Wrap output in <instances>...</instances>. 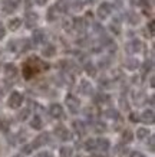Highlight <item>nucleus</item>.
I'll use <instances>...</instances> for the list:
<instances>
[{
  "mask_svg": "<svg viewBox=\"0 0 155 157\" xmlns=\"http://www.w3.org/2000/svg\"><path fill=\"white\" fill-rule=\"evenodd\" d=\"M26 63H28V65H30V67H32L36 72L43 71V69H47V68H49V63H46V62H43L42 59H39V58H36V56L29 58Z\"/></svg>",
  "mask_w": 155,
  "mask_h": 157,
  "instance_id": "1",
  "label": "nucleus"
},
{
  "mask_svg": "<svg viewBox=\"0 0 155 157\" xmlns=\"http://www.w3.org/2000/svg\"><path fill=\"white\" fill-rule=\"evenodd\" d=\"M23 102V95L17 92V91H13L12 94H10L9 100H7V105H9L10 108H19L20 105Z\"/></svg>",
  "mask_w": 155,
  "mask_h": 157,
  "instance_id": "2",
  "label": "nucleus"
},
{
  "mask_svg": "<svg viewBox=\"0 0 155 157\" xmlns=\"http://www.w3.org/2000/svg\"><path fill=\"white\" fill-rule=\"evenodd\" d=\"M65 101H66V105H68V108H69V111H71V113L76 114V113L79 111L80 102H79V100H78L75 95H72V94L66 95V100Z\"/></svg>",
  "mask_w": 155,
  "mask_h": 157,
  "instance_id": "3",
  "label": "nucleus"
},
{
  "mask_svg": "<svg viewBox=\"0 0 155 157\" xmlns=\"http://www.w3.org/2000/svg\"><path fill=\"white\" fill-rule=\"evenodd\" d=\"M96 13H98L99 19L105 20L109 14L112 13V6H111V3H108V2H103L102 5L98 7V12H96Z\"/></svg>",
  "mask_w": 155,
  "mask_h": 157,
  "instance_id": "4",
  "label": "nucleus"
},
{
  "mask_svg": "<svg viewBox=\"0 0 155 157\" xmlns=\"http://www.w3.org/2000/svg\"><path fill=\"white\" fill-rule=\"evenodd\" d=\"M38 22H39L38 13H35V12H28V13H26V16H24V25H26L29 29L35 28V26L38 25Z\"/></svg>",
  "mask_w": 155,
  "mask_h": 157,
  "instance_id": "5",
  "label": "nucleus"
},
{
  "mask_svg": "<svg viewBox=\"0 0 155 157\" xmlns=\"http://www.w3.org/2000/svg\"><path fill=\"white\" fill-rule=\"evenodd\" d=\"M20 2H22V0H5L3 5H2V10H3L5 13H12V12H14V9L20 5Z\"/></svg>",
  "mask_w": 155,
  "mask_h": 157,
  "instance_id": "6",
  "label": "nucleus"
},
{
  "mask_svg": "<svg viewBox=\"0 0 155 157\" xmlns=\"http://www.w3.org/2000/svg\"><path fill=\"white\" fill-rule=\"evenodd\" d=\"M142 48V42L139 40V39H134V40H131L129 43H127V46H125V49H127L128 53H136L139 52Z\"/></svg>",
  "mask_w": 155,
  "mask_h": 157,
  "instance_id": "7",
  "label": "nucleus"
},
{
  "mask_svg": "<svg viewBox=\"0 0 155 157\" xmlns=\"http://www.w3.org/2000/svg\"><path fill=\"white\" fill-rule=\"evenodd\" d=\"M49 114L53 117V118H62L63 117V108H62L61 104H52L49 107Z\"/></svg>",
  "mask_w": 155,
  "mask_h": 157,
  "instance_id": "8",
  "label": "nucleus"
},
{
  "mask_svg": "<svg viewBox=\"0 0 155 157\" xmlns=\"http://www.w3.org/2000/svg\"><path fill=\"white\" fill-rule=\"evenodd\" d=\"M55 134H56L61 140H63V141H66V140H69V138H71V133H69L68 128L63 127V125H57L56 128H55Z\"/></svg>",
  "mask_w": 155,
  "mask_h": 157,
  "instance_id": "9",
  "label": "nucleus"
},
{
  "mask_svg": "<svg viewBox=\"0 0 155 157\" xmlns=\"http://www.w3.org/2000/svg\"><path fill=\"white\" fill-rule=\"evenodd\" d=\"M32 39L35 43H45V40H46V33L43 32L42 29H36V30H33Z\"/></svg>",
  "mask_w": 155,
  "mask_h": 157,
  "instance_id": "10",
  "label": "nucleus"
},
{
  "mask_svg": "<svg viewBox=\"0 0 155 157\" xmlns=\"http://www.w3.org/2000/svg\"><path fill=\"white\" fill-rule=\"evenodd\" d=\"M47 140H49V134H47V133L40 134L39 137L35 138V141L32 143V147H33V148H39V147H42L43 144H46V143H47Z\"/></svg>",
  "mask_w": 155,
  "mask_h": 157,
  "instance_id": "11",
  "label": "nucleus"
},
{
  "mask_svg": "<svg viewBox=\"0 0 155 157\" xmlns=\"http://www.w3.org/2000/svg\"><path fill=\"white\" fill-rule=\"evenodd\" d=\"M42 55L45 58H53L55 55H56V46H55V45H52V43L46 45V46L42 49Z\"/></svg>",
  "mask_w": 155,
  "mask_h": 157,
  "instance_id": "12",
  "label": "nucleus"
},
{
  "mask_svg": "<svg viewBox=\"0 0 155 157\" xmlns=\"http://www.w3.org/2000/svg\"><path fill=\"white\" fill-rule=\"evenodd\" d=\"M95 141H96V148H99L101 151H108L109 147H111L108 138H98Z\"/></svg>",
  "mask_w": 155,
  "mask_h": 157,
  "instance_id": "13",
  "label": "nucleus"
},
{
  "mask_svg": "<svg viewBox=\"0 0 155 157\" xmlns=\"http://www.w3.org/2000/svg\"><path fill=\"white\" fill-rule=\"evenodd\" d=\"M144 123H148V124H152L154 123V120H155V114H154V111L152 109H146V111H144L141 115V118Z\"/></svg>",
  "mask_w": 155,
  "mask_h": 157,
  "instance_id": "14",
  "label": "nucleus"
},
{
  "mask_svg": "<svg viewBox=\"0 0 155 157\" xmlns=\"http://www.w3.org/2000/svg\"><path fill=\"white\" fill-rule=\"evenodd\" d=\"M5 74L7 78H14L17 75V68L13 63H6L5 65Z\"/></svg>",
  "mask_w": 155,
  "mask_h": 157,
  "instance_id": "15",
  "label": "nucleus"
},
{
  "mask_svg": "<svg viewBox=\"0 0 155 157\" xmlns=\"http://www.w3.org/2000/svg\"><path fill=\"white\" fill-rule=\"evenodd\" d=\"M72 28H75L78 32H83L85 28H86V25H85V19H73L72 20Z\"/></svg>",
  "mask_w": 155,
  "mask_h": 157,
  "instance_id": "16",
  "label": "nucleus"
},
{
  "mask_svg": "<svg viewBox=\"0 0 155 157\" xmlns=\"http://www.w3.org/2000/svg\"><path fill=\"white\" fill-rule=\"evenodd\" d=\"M42 125H43L42 118H40L39 115H35V117L32 118V121H30V127H32L33 130H40L42 128Z\"/></svg>",
  "mask_w": 155,
  "mask_h": 157,
  "instance_id": "17",
  "label": "nucleus"
},
{
  "mask_svg": "<svg viewBox=\"0 0 155 157\" xmlns=\"http://www.w3.org/2000/svg\"><path fill=\"white\" fill-rule=\"evenodd\" d=\"M7 26H9L10 30H17V29L22 26V20L17 19V17H13V19H9L7 22Z\"/></svg>",
  "mask_w": 155,
  "mask_h": 157,
  "instance_id": "18",
  "label": "nucleus"
},
{
  "mask_svg": "<svg viewBox=\"0 0 155 157\" xmlns=\"http://www.w3.org/2000/svg\"><path fill=\"white\" fill-rule=\"evenodd\" d=\"M23 76L26 78V79H30V78H33V75L36 74V71L33 69L30 65H28V63H24V67H23Z\"/></svg>",
  "mask_w": 155,
  "mask_h": 157,
  "instance_id": "19",
  "label": "nucleus"
},
{
  "mask_svg": "<svg viewBox=\"0 0 155 157\" xmlns=\"http://www.w3.org/2000/svg\"><path fill=\"white\" fill-rule=\"evenodd\" d=\"M125 67H127L128 69H131V71H135L136 68L139 67V61L135 59V58H129V59H127V62H125Z\"/></svg>",
  "mask_w": 155,
  "mask_h": 157,
  "instance_id": "20",
  "label": "nucleus"
},
{
  "mask_svg": "<svg viewBox=\"0 0 155 157\" xmlns=\"http://www.w3.org/2000/svg\"><path fill=\"white\" fill-rule=\"evenodd\" d=\"M68 7H69V3L66 0H59V2H56V6H55L56 12H61V13H65Z\"/></svg>",
  "mask_w": 155,
  "mask_h": 157,
  "instance_id": "21",
  "label": "nucleus"
},
{
  "mask_svg": "<svg viewBox=\"0 0 155 157\" xmlns=\"http://www.w3.org/2000/svg\"><path fill=\"white\" fill-rule=\"evenodd\" d=\"M80 91L83 94H86V95H90L92 94V86H90V84L88 81H82L80 82Z\"/></svg>",
  "mask_w": 155,
  "mask_h": 157,
  "instance_id": "22",
  "label": "nucleus"
},
{
  "mask_svg": "<svg viewBox=\"0 0 155 157\" xmlns=\"http://www.w3.org/2000/svg\"><path fill=\"white\" fill-rule=\"evenodd\" d=\"M59 154H61V157H72V154H73V148L69 147V146H65V147L61 148Z\"/></svg>",
  "mask_w": 155,
  "mask_h": 157,
  "instance_id": "23",
  "label": "nucleus"
},
{
  "mask_svg": "<svg viewBox=\"0 0 155 157\" xmlns=\"http://www.w3.org/2000/svg\"><path fill=\"white\" fill-rule=\"evenodd\" d=\"M85 71H86V74H88L89 76L96 75V67H95L94 63H90V62H88V63L85 65Z\"/></svg>",
  "mask_w": 155,
  "mask_h": 157,
  "instance_id": "24",
  "label": "nucleus"
},
{
  "mask_svg": "<svg viewBox=\"0 0 155 157\" xmlns=\"http://www.w3.org/2000/svg\"><path fill=\"white\" fill-rule=\"evenodd\" d=\"M148 134H149V131H148V128H145V127H141V128L136 130V138H139V140L146 138Z\"/></svg>",
  "mask_w": 155,
  "mask_h": 157,
  "instance_id": "25",
  "label": "nucleus"
},
{
  "mask_svg": "<svg viewBox=\"0 0 155 157\" xmlns=\"http://www.w3.org/2000/svg\"><path fill=\"white\" fill-rule=\"evenodd\" d=\"M105 115H106L108 118H111V120H118L119 118V113H118L116 109H113V108L106 109V111H105Z\"/></svg>",
  "mask_w": 155,
  "mask_h": 157,
  "instance_id": "26",
  "label": "nucleus"
},
{
  "mask_svg": "<svg viewBox=\"0 0 155 157\" xmlns=\"http://www.w3.org/2000/svg\"><path fill=\"white\" fill-rule=\"evenodd\" d=\"M139 16H138V14L136 13H134V12H129V13H128V22H129V23H132V25H136V23H139Z\"/></svg>",
  "mask_w": 155,
  "mask_h": 157,
  "instance_id": "27",
  "label": "nucleus"
},
{
  "mask_svg": "<svg viewBox=\"0 0 155 157\" xmlns=\"http://www.w3.org/2000/svg\"><path fill=\"white\" fill-rule=\"evenodd\" d=\"M122 140L125 141V143H129V141H132V140H134V134H132L131 130H124Z\"/></svg>",
  "mask_w": 155,
  "mask_h": 157,
  "instance_id": "28",
  "label": "nucleus"
},
{
  "mask_svg": "<svg viewBox=\"0 0 155 157\" xmlns=\"http://www.w3.org/2000/svg\"><path fill=\"white\" fill-rule=\"evenodd\" d=\"M85 148L88 150V151H92L96 148V141H95L94 138H89V140H86L85 141Z\"/></svg>",
  "mask_w": 155,
  "mask_h": 157,
  "instance_id": "29",
  "label": "nucleus"
},
{
  "mask_svg": "<svg viewBox=\"0 0 155 157\" xmlns=\"http://www.w3.org/2000/svg\"><path fill=\"white\" fill-rule=\"evenodd\" d=\"M29 115H30V109H29V108H23L19 114H17V118H19L20 121H26Z\"/></svg>",
  "mask_w": 155,
  "mask_h": 157,
  "instance_id": "30",
  "label": "nucleus"
},
{
  "mask_svg": "<svg viewBox=\"0 0 155 157\" xmlns=\"http://www.w3.org/2000/svg\"><path fill=\"white\" fill-rule=\"evenodd\" d=\"M109 29H111V30H112L113 33H121V25H119V22H118V20H115V22H112V23H111V26H109Z\"/></svg>",
  "mask_w": 155,
  "mask_h": 157,
  "instance_id": "31",
  "label": "nucleus"
},
{
  "mask_svg": "<svg viewBox=\"0 0 155 157\" xmlns=\"http://www.w3.org/2000/svg\"><path fill=\"white\" fill-rule=\"evenodd\" d=\"M55 12H56L55 6L47 10V20H50V22H52V20H56V13H55Z\"/></svg>",
  "mask_w": 155,
  "mask_h": 157,
  "instance_id": "32",
  "label": "nucleus"
},
{
  "mask_svg": "<svg viewBox=\"0 0 155 157\" xmlns=\"http://www.w3.org/2000/svg\"><path fill=\"white\" fill-rule=\"evenodd\" d=\"M105 130H106V124L105 123H101V121H99V123L95 124V131H96V133H103Z\"/></svg>",
  "mask_w": 155,
  "mask_h": 157,
  "instance_id": "33",
  "label": "nucleus"
},
{
  "mask_svg": "<svg viewBox=\"0 0 155 157\" xmlns=\"http://www.w3.org/2000/svg\"><path fill=\"white\" fill-rule=\"evenodd\" d=\"M9 125H10V123L7 121V120L0 118V130H2V131H7V128H9Z\"/></svg>",
  "mask_w": 155,
  "mask_h": 157,
  "instance_id": "34",
  "label": "nucleus"
},
{
  "mask_svg": "<svg viewBox=\"0 0 155 157\" xmlns=\"http://www.w3.org/2000/svg\"><path fill=\"white\" fill-rule=\"evenodd\" d=\"M72 7L75 10H82L83 9V2H82V0H75V2H72Z\"/></svg>",
  "mask_w": 155,
  "mask_h": 157,
  "instance_id": "35",
  "label": "nucleus"
},
{
  "mask_svg": "<svg viewBox=\"0 0 155 157\" xmlns=\"http://www.w3.org/2000/svg\"><path fill=\"white\" fill-rule=\"evenodd\" d=\"M152 69V61H146L144 65H142V72L146 74V72H149Z\"/></svg>",
  "mask_w": 155,
  "mask_h": 157,
  "instance_id": "36",
  "label": "nucleus"
},
{
  "mask_svg": "<svg viewBox=\"0 0 155 157\" xmlns=\"http://www.w3.org/2000/svg\"><path fill=\"white\" fill-rule=\"evenodd\" d=\"M73 125H75L76 127V130H78V133H85V125H83V123H82V121H75V123H73Z\"/></svg>",
  "mask_w": 155,
  "mask_h": 157,
  "instance_id": "37",
  "label": "nucleus"
},
{
  "mask_svg": "<svg viewBox=\"0 0 155 157\" xmlns=\"http://www.w3.org/2000/svg\"><path fill=\"white\" fill-rule=\"evenodd\" d=\"M32 151H33L32 144H26V146H23V147H22V154H30Z\"/></svg>",
  "mask_w": 155,
  "mask_h": 157,
  "instance_id": "38",
  "label": "nucleus"
},
{
  "mask_svg": "<svg viewBox=\"0 0 155 157\" xmlns=\"http://www.w3.org/2000/svg\"><path fill=\"white\" fill-rule=\"evenodd\" d=\"M109 63H111V61H109V58H103V59H101V62H99V67L101 68H108Z\"/></svg>",
  "mask_w": 155,
  "mask_h": 157,
  "instance_id": "39",
  "label": "nucleus"
},
{
  "mask_svg": "<svg viewBox=\"0 0 155 157\" xmlns=\"http://www.w3.org/2000/svg\"><path fill=\"white\" fill-rule=\"evenodd\" d=\"M22 43H23V48H22V52H26V51H29V49H30V42H29V40L23 39V40H22Z\"/></svg>",
  "mask_w": 155,
  "mask_h": 157,
  "instance_id": "40",
  "label": "nucleus"
},
{
  "mask_svg": "<svg viewBox=\"0 0 155 157\" xmlns=\"http://www.w3.org/2000/svg\"><path fill=\"white\" fill-rule=\"evenodd\" d=\"M63 29H66V30L72 29V20L71 19H65V20H63Z\"/></svg>",
  "mask_w": 155,
  "mask_h": 157,
  "instance_id": "41",
  "label": "nucleus"
},
{
  "mask_svg": "<svg viewBox=\"0 0 155 157\" xmlns=\"http://www.w3.org/2000/svg\"><path fill=\"white\" fill-rule=\"evenodd\" d=\"M138 6H144V7H146V6H149L151 3H149V0H136L135 2Z\"/></svg>",
  "mask_w": 155,
  "mask_h": 157,
  "instance_id": "42",
  "label": "nucleus"
},
{
  "mask_svg": "<svg viewBox=\"0 0 155 157\" xmlns=\"http://www.w3.org/2000/svg\"><path fill=\"white\" fill-rule=\"evenodd\" d=\"M129 120H131L132 123H138V121H139V115L136 114V113H132V114L129 115Z\"/></svg>",
  "mask_w": 155,
  "mask_h": 157,
  "instance_id": "43",
  "label": "nucleus"
},
{
  "mask_svg": "<svg viewBox=\"0 0 155 157\" xmlns=\"http://www.w3.org/2000/svg\"><path fill=\"white\" fill-rule=\"evenodd\" d=\"M16 45H17V42H14V40H12V42H9V45H7V48H9V51H12V52H14V51H16Z\"/></svg>",
  "mask_w": 155,
  "mask_h": 157,
  "instance_id": "44",
  "label": "nucleus"
},
{
  "mask_svg": "<svg viewBox=\"0 0 155 157\" xmlns=\"http://www.w3.org/2000/svg\"><path fill=\"white\" fill-rule=\"evenodd\" d=\"M118 150H119V151H118V153H119V154H125V153H128V151H129V150H128V147H124V146H118Z\"/></svg>",
  "mask_w": 155,
  "mask_h": 157,
  "instance_id": "45",
  "label": "nucleus"
},
{
  "mask_svg": "<svg viewBox=\"0 0 155 157\" xmlns=\"http://www.w3.org/2000/svg\"><path fill=\"white\" fill-rule=\"evenodd\" d=\"M96 101H98V102H105V101H106V95L99 94V95H96Z\"/></svg>",
  "mask_w": 155,
  "mask_h": 157,
  "instance_id": "46",
  "label": "nucleus"
},
{
  "mask_svg": "<svg viewBox=\"0 0 155 157\" xmlns=\"http://www.w3.org/2000/svg\"><path fill=\"white\" fill-rule=\"evenodd\" d=\"M154 22H149V23H148V29H149V35L151 36H154Z\"/></svg>",
  "mask_w": 155,
  "mask_h": 157,
  "instance_id": "47",
  "label": "nucleus"
},
{
  "mask_svg": "<svg viewBox=\"0 0 155 157\" xmlns=\"http://www.w3.org/2000/svg\"><path fill=\"white\" fill-rule=\"evenodd\" d=\"M36 157H52V154L49 151H40Z\"/></svg>",
  "mask_w": 155,
  "mask_h": 157,
  "instance_id": "48",
  "label": "nucleus"
},
{
  "mask_svg": "<svg viewBox=\"0 0 155 157\" xmlns=\"http://www.w3.org/2000/svg\"><path fill=\"white\" fill-rule=\"evenodd\" d=\"M5 33H6V30H5V26L0 23V39H3L5 38Z\"/></svg>",
  "mask_w": 155,
  "mask_h": 157,
  "instance_id": "49",
  "label": "nucleus"
},
{
  "mask_svg": "<svg viewBox=\"0 0 155 157\" xmlns=\"http://www.w3.org/2000/svg\"><path fill=\"white\" fill-rule=\"evenodd\" d=\"M131 157H145V156H144L141 151H132L131 153Z\"/></svg>",
  "mask_w": 155,
  "mask_h": 157,
  "instance_id": "50",
  "label": "nucleus"
},
{
  "mask_svg": "<svg viewBox=\"0 0 155 157\" xmlns=\"http://www.w3.org/2000/svg\"><path fill=\"white\" fill-rule=\"evenodd\" d=\"M35 3L38 6H45L47 3V0H35Z\"/></svg>",
  "mask_w": 155,
  "mask_h": 157,
  "instance_id": "51",
  "label": "nucleus"
},
{
  "mask_svg": "<svg viewBox=\"0 0 155 157\" xmlns=\"http://www.w3.org/2000/svg\"><path fill=\"white\" fill-rule=\"evenodd\" d=\"M32 0H24V6H26V9H30V6H32Z\"/></svg>",
  "mask_w": 155,
  "mask_h": 157,
  "instance_id": "52",
  "label": "nucleus"
},
{
  "mask_svg": "<svg viewBox=\"0 0 155 157\" xmlns=\"http://www.w3.org/2000/svg\"><path fill=\"white\" fill-rule=\"evenodd\" d=\"M154 141H155V138L151 137L149 138V147H151V150H154Z\"/></svg>",
  "mask_w": 155,
  "mask_h": 157,
  "instance_id": "53",
  "label": "nucleus"
},
{
  "mask_svg": "<svg viewBox=\"0 0 155 157\" xmlns=\"http://www.w3.org/2000/svg\"><path fill=\"white\" fill-rule=\"evenodd\" d=\"M121 105H122L124 108H128V107H129V105H128V102H127V101H124V98H121Z\"/></svg>",
  "mask_w": 155,
  "mask_h": 157,
  "instance_id": "54",
  "label": "nucleus"
},
{
  "mask_svg": "<svg viewBox=\"0 0 155 157\" xmlns=\"http://www.w3.org/2000/svg\"><path fill=\"white\" fill-rule=\"evenodd\" d=\"M2 97H3V90L0 88V98H2Z\"/></svg>",
  "mask_w": 155,
  "mask_h": 157,
  "instance_id": "55",
  "label": "nucleus"
},
{
  "mask_svg": "<svg viewBox=\"0 0 155 157\" xmlns=\"http://www.w3.org/2000/svg\"><path fill=\"white\" fill-rule=\"evenodd\" d=\"M92 157H102V154H94Z\"/></svg>",
  "mask_w": 155,
  "mask_h": 157,
  "instance_id": "56",
  "label": "nucleus"
},
{
  "mask_svg": "<svg viewBox=\"0 0 155 157\" xmlns=\"http://www.w3.org/2000/svg\"><path fill=\"white\" fill-rule=\"evenodd\" d=\"M14 157H23V156H22V154H16V156H14Z\"/></svg>",
  "mask_w": 155,
  "mask_h": 157,
  "instance_id": "57",
  "label": "nucleus"
}]
</instances>
